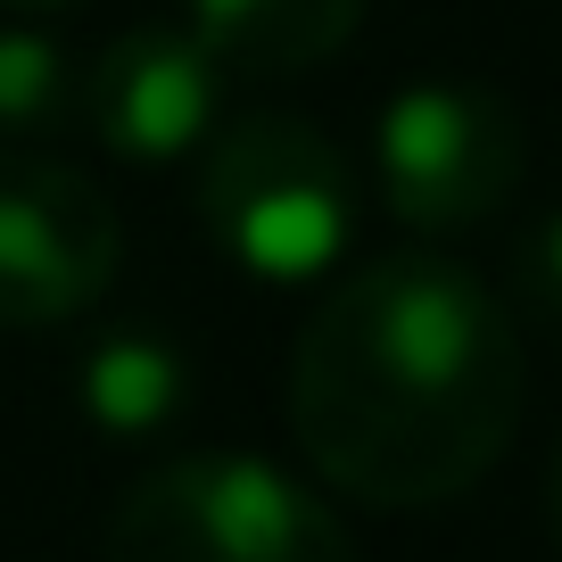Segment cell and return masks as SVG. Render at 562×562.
<instances>
[{
    "label": "cell",
    "instance_id": "6da1fadb",
    "mask_svg": "<svg viewBox=\"0 0 562 562\" xmlns=\"http://www.w3.org/2000/svg\"><path fill=\"white\" fill-rule=\"evenodd\" d=\"M521 405V323L439 248H389L331 281L290 356V439L306 472L381 513L480 488L513 456Z\"/></svg>",
    "mask_w": 562,
    "mask_h": 562
},
{
    "label": "cell",
    "instance_id": "7a4b0ae2",
    "mask_svg": "<svg viewBox=\"0 0 562 562\" xmlns=\"http://www.w3.org/2000/svg\"><path fill=\"white\" fill-rule=\"evenodd\" d=\"M108 562H356L348 521L315 480L265 456H175L108 513Z\"/></svg>",
    "mask_w": 562,
    "mask_h": 562
},
{
    "label": "cell",
    "instance_id": "3957f363",
    "mask_svg": "<svg viewBox=\"0 0 562 562\" xmlns=\"http://www.w3.org/2000/svg\"><path fill=\"white\" fill-rule=\"evenodd\" d=\"M199 215L257 281H323L356 240V175L306 116H224L199 149Z\"/></svg>",
    "mask_w": 562,
    "mask_h": 562
},
{
    "label": "cell",
    "instance_id": "277c9868",
    "mask_svg": "<svg viewBox=\"0 0 562 562\" xmlns=\"http://www.w3.org/2000/svg\"><path fill=\"white\" fill-rule=\"evenodd\" d=\"M372 175L414 232L488 224L529 175V124L488 83H405L372 124Z\"/></svg>",
    "mask_w": 562,
    "mask_h": 562
},
{
    "label": "cell",
    "instance_id": "5b68a950",
    "mask_svg": "<svg viewBox=\"0 0 562 562\" xmlns=\"http://www.w3.org/2000/svg\"><path fill=\"white\" fill-rule=\"evenodd\" d=\"M124 257L100 182L50 158H0V331H42L108 299Z\"/></svg>",
    "mask_w": 562,
    "mask_h": 562
},
{
    "label": "cell",
    "instance_id": "8992f818",
    "mask_svg": "<svg viewBox=\"0 0 562 562\" xmlns=\"http://www.w3.org/2000/svg\"><path fill=\"white\" fill-rule=\"evenodd\" d=\"M75 116L124 166H182L224 124V58L191 25H133L83 67Z\"/></svg>",
    "mask_w": 562,
    "mask_h": 562
},
{
    "label": "cell",
    "instance_id": "52a82bcc",
    "mask_svg": "<svg viewBox=\"0 0 562 562\" xmlns=\"http://www.w3.org/2000/svg\"><path fill=\"white\" fill-rule=\"evenodd\" d=\"M364 25V0H191V34L224 75H306L339 58Z\"/></svg>",
    "mask_w": 562,
    "mask_h": 562
},
{
    "label": "cell",
    "instance_id": "ba28073f",
    "mask_svg": "<svg viewBox=\"0 0 562 562\" xmlns=\"http://www.w3.org/2000/svg\"><path fill=\"white\" fill-rule=\"evenodd\" d=\"M75 405L108 439H158L191 405V356L166 331H108L75 364Z\"/></svg>",
    "mask_w": 562,
    "mask_h": 562
},
{
    "label": "cell",
    "instance_id": "9c48e42d",
    "mask_svg": "<svg viewBox=\"0 0 562 562\" xmlns=\"http://www.w3.org/2000/svg\"><path fill=\"white\" fill-rule=\"evenodd\" d=\"M75 83H83V67H75L50 34L0 25V133L9 140L58 133V124L75 116Z\"/></svg>",
    "mask_w": 562,
    "mask_h": 562
},
{
    "label": "cell",
    "instance_id": "30bf717a",
    "mask_svg": "<svg viewBox=\"0 0 562 562\" xmlns=\"http://www.w3.org/2000/svg\"><path fill=\"white\" fill-rule=\"evenodd\" d=\"M521 306L562 339V207L546 215V224L529 232V248H521Z\"/></svg>",
    "mask_w": 562,
    "mask_h": 562
},
{
    "label": "cell",
    "instance_id": "8fae6325",
    "mask_svg": "<svg viewBox=\"0 0 562 562\" xmlns=\"http://www.w3.org/2000/svg\"><path fill=\"white\" fill-rule=\"evenodd\" d=\"M9 18H58V9H83V0H0Z\"/></svg>",
    "mask_w": 562,
    "mask_h": 562
},
{
    "label": "cell",
    "instance_id": "7c38bea8",
    "mask_svg": "<svg viewBox=\"0 0 562 562\" xmlns=\"http://www.w3.org/2000/svg\"><path fill=\"white\" fill-rule=\"evenodd\" d=\"M546 521H554V546H562V456H554V488H546Z\"/></svg>",
    "mask_w": 562,
    "mask_h": 562
}]
</instances>
